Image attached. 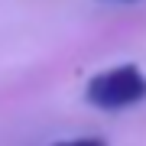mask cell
Masks as SVG:
<instances>
[{"label":"cell","instance_id":"6da1fadb","mask_svg":"<svg viewBox=\"0 0 146 146\" xmlns=\"http://www.w3.org/2000/svg\"><path fill=\"white\" fill-rule=\"evenodd\" d=\"M84 101L91 107H101V110L133 107L140 101H146V75L133 62L107 68V72H98L84 84Z\"/></svg>","mask_w":146,"mask_h":146},{"label":"cell","instance_id":"7a4b0ae2","mask_svg":"<svg viewBox=\"0 0 146 146\" xmlns=\"http://www.w3.org/2000/svg\"><path fill=\"white\" fill-rule=\"evenodd\" d=\"M52 146H107L104 136H72V140H58Z\"/></svg>","mask_w":146,"mask_h":146},{"label":"cell","instance_id":"3957f363","mask_svg":"<svg viewBox=\"0 0 146 146\" xmlns=\"http://www.w3.org/2000/svg\"><path fill=\"white\" fill-rule=\"evenodd\" d=\"M120 3H133V0H120Z\"/></svg>","mask_w":146,"mask_h":146}]
</instances>
